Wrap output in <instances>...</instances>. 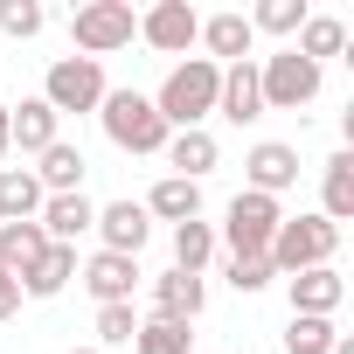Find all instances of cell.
<instances>
[{"label":"cell","instance_id":"cell-1","mask_svg":"<svg viewBox=\"0 0 354 354\" xmlns=\"http://www.w3.org/2000/svg\"><path fill=\"white\" fill-rule=\"evenodd\" d=\"M216 91H223V63L188 56L181 70H167V84H160L153 111L167 118V132H202V118L216 111Z\"/></svg>","mask_w":354,"mask_h":354},{"label":"cell","instance_id":"cell-2","mask_svg":"<svg viewBox=\"0 0 354 354\" xmlns=\"http://www.w3.org/2000/svg\"><path fill=\"white\" fill-rule=\"evenodd\" d=\"M97 118H104V139L118 153H167V139H174L167 118L153 111V97H139V91H104Z\"/></svg>","mask_w":354,"mask_h":354},{"label":"cell","instance_id":"cell-3","mask_svg":"<svg viewBox=\"0 0 354 354\" xmlns=\"http://www.w3.org/2000/svg\"><path fill=\"white\" fill-rule=\"evenodd\" d=\"M333 250H340V230L326 223V216H285L278 223V236H271V271H313V264H333Z\"/></svg>","mask_w":354,"mask_h":354},{"label":"cell","instance_id":"cell-4","mask_svg":"<svg viewBox=\"0 0 354 354\" xmlns=\"http://www.w3.org/2000/svg\"><path fill=\"white\" fill-rule=\"evenodd\" d=\"M257 91H264V111H299L319 97V63H306L299 49H278L257 63Z\"/></svg>","mask_w":354,"mask_h":354},{"label":"cell","instance_id":"cell-5","mask_svg":"<svg viewBox=\"0 0 354 354\" xmlns=\"http://www.w3.org/2000/svg\"><path fill=\"white\" fill-rule=\"evenodd\" d=\"M70 35H77V49L97 63V56H111V49H125V42L139 35V15L125 8V0H91V8L70 15Z\"/></svg>","mask_w":354,"mask_h":354},{"label":"cell","instance_id":"cell-6","mask_svg":"<svg viewBox=\"0 0 354 354\" xmlns=\"http://www.w3.org/2000/svg\"><path fill=\"white\" fill-rule=\"evenodd\" d=\"M42 104L63 118V111H97L104 104V70L91 63V56H63V63H49V77H42Z\"/></svg>","mask_w":354,"mask_h":354},{"label":"cell","instance_id":"cell-7","mask_svg":"<svg viewBox=\"0 0 354 354\" xmlns=\"http://www.w3.org/2000/svg\"><path fill=\"white\" fill-rule=\"evenodd\" d=\"M278 223H285V209L271 202V195H236L230 202V216H223V243L236 250V257H264L271 250V236H278Z\"/></svg>","mask_w":354,"mask_h":354},{"label":"cell","instance_id":"cell-8","mask_svg":"<svg viewBox=\"0 0 354 354\" xmlns=\"http://www.w3.org/2000/svg\"><path fill=\"white\" fill-rule=\"evenodd\" d=\"M195 35H202V15L188 8V0H153V8L139 15V42H153L160 56H181Z\"/></svg>","mask_w":354,"mask_h":354},{"label":"cell","instance_id":"cell-9","mask_svg":"<svg viewBox=\"0 0 354 354\" xmlns=\"http://www.w3.org/2000/svg\"><path fill=\"white\" fill-rule=\"evenodd\" d=\"M243 174H250V195H285L292 181H299V146H285V139H257L250 146V160H243Z\"/></svg>","mask_w":354,"mask_h":354},{"label":"cell","instance_id":"cell-10","mask_svg":"<svg viewBox=\"0 0 354 354\" xmlns=\"http://www.w3.org/2000/svg\"><path fill=\"white\" fill-rule=\"evenodd\" d=\"M347 299V278L333 264H313V271H292V313H313V319H333Z\"/></svg>","mask_w":354,"mask_h":354},{"label":"cell","instance_id":"cell-11","mask_svg":"<svg viewBox=\"0 0 354 354\" xmlns=\"http://www.w3.org/2000/svg\"><path fill=\"white\" fill-rule=\"evenodd\" d=\"M216 111H223L230 125H250V118H264L257 63H223V91H216Z\"/></svg>","mask_w":354,"mask_h":354},{"label":"cell","instance_id":"cell-12","mask_svg":"<svg viewBox=\"0 0 354 354\" xmlns=\"http://www.w3.org/2000/svg\"><path fill=\"white\" fill-rule=\"evenodd\" d=\"M63 118L42 104V97H21V104H8V146H21V153H49L63 132H56Z\"/></svg>","mask_w":354,"mask_h":354},{"label":"cell","instance_id":"cell-13","mask_svg":"<svg viewBox=\"0 0 354 354\" xmlns=\"http://www.w3.org/2000/svg\"><path fill=\"white\" fill-rule=\"evenodd\" d=\"M91 230L104 236V250H111V257H139V243H146L153 216H146L139 202H111V209H97V223H91Z\"/></svg>","mask_w":354,"mask_h":354},{"label":"cell","instance_id":"cell-14","mask_svg":"<svg viewBox=\"0 0 354 354\" xmlns=\"http://www.w3.org/2000/svg\"><path fill=\"white\" fill-rule=\"evenodd\" d=\"M84 285H91V299H97V306H132L139 264H132V257H111V250H97V257L84 264Z\"/></svg>","mask_w":354,"mask_h":354},{"label":"cell","instance_id":"cell-15","mask_svg":"<svg viewBox=\"0 0 354 354\" xmlns=\"http://www.w3.org/2000/svg\"><path fill=\"white\" fill-rule=\"evenodd\" d=\"M35 223H42V236H49V243H70V250H77V236L97 223V209H91V195H49Z\"/></svg>","mask_w":354,"mask_h":354},{"label":"cell","instance_id":"cell-16","mask_svg":"<svg viewBox=\"0 0 354 354\" xmlns=\"http://www.w3.org/2000/svg\"><path fill=\"white\" fill-rule=\"evenodd\" d=\"M202 299H209V285H202L195 271H167V278H153V313H160V319H181V326H188V319L202 313Z\"/></svg>","mask_w":354,"mask_h":354},{"label":"cell","instance_id":"cell-17","mask_svg":"<svg viewBox=\"0 0 354 354\" xmlns=\"http://www.w3.org/2000/svg\"><path fill=\"white\" fill-rule=\"evenodd\" d=\"M146 216H160V223H195L202 216V181H181V174H167V181H153V195L139 202Z\"/></svg>","mask_w":354,"mask_h":354},{"label":"cell","instance_id":"cell-18","mask_svg":"<svg viewBox=\"0 0 354 354\" xmlns=\"http://www.w3.org/2000/svg\"><path fill=\"white\" fill-rule=\"evenodd\" d=\"M42 250H49L42 223H0V271H8V278H28L42 264Z\"/></svg>","mask_w":354,"mask_h":354},{"label":"cell","instance_id":"cell-19","mask_svg":"<svg viewBox=\"0 0 354 354\" xmlns=\"http://www.w3.org/2000/svg\"><path fill=\"white\" fill-rule=\"evenodd\" d=\"M42 181H35V174L28 167H0V223H35L42 216Z\"/></svg>","mask_w":354,"mask_h":354},{"label":"cell","instance_id":"cell-20","mask_svg":"<svg viewBox=\"0 0 354 354\" xmlns=\"http://www.w3.org/2000/svg\"><path fill=\"white\" fill-rule=\"evenodd\" d=\"M195 42H209V63H216V56H230V63H250V42H257V28H250V15H209Z\"/></svg>","mask_w":354,"mask_h":354},{"label":"cell","instance_id":"cell-21","mask_svg":"<svg viewBox=\"0 0 354 354\" xmlns=\"http://www.w3.org/2000/svg\"><path fill=\"white\" fill-rule=\"evenodd\" d=\"M42 167H35V181H42V195H84V153L70 146V139H56L49 153H35Z\"/></svg>","mask_w":354,"mask_h":354},{"label":"cell","instance_id":"cell-22","mask_svg":"<svg viewBox=\"0 0 354 354\" xmlns=\"http://www.w3.org/2000/svg\"><path fill=\"white\" fill-rule=\"evenodd\" d=\"M319 202H326L319 216H326L333 230L354 216V153H333V160H326V174H319Z\"/></svg>","mask_w":354,"mask_h":354},{"label":"cell","instance_id":"cell-23","mask_svg":"<svg viewBox=\"0 0 354 354\" xmlns=\"http://www.w3.org/2000/svg\"><path fill=\"white\" fill-rule=\"evenodd\" d=\"M70 278H77V250H70V243H49V250H42V264L21 278V299H56Z\"/></svg>","mask_w":354,"mask_h":354},{"label":"cell","instance_id":"cell-24","mask_svg":"<svg viewBox=\"0 0 354 354\" xmlns=\"http://www.w3.org/2000/svg\"><path fill=\"white\" fill-rule=\"evenodd\" d=\"M216 160H223V153H216V139H209V132H174V139H167V167L181 174V181H202Z\"/></svg>","mask_w":354,"mask_h":354},{"label":"cell","instance_id":"cell-25","mask_svg":"<svg viewBox=\"0 0 354 354\" xmlns=\"http://www.w3.org/2000/svg\"><path fill=\"white\" fill-rule=\"evenodd\" d=\"M216 257V230L195 216V223H174V271H195L202 278V264Z\"/></svg>","mask_w":354,"mask_h":354},{"label":"cell","instance_id":"cell-26","mask_svg":"<svg viewBox=\"0 0 354 354\" xmlns=\"http://www.w3.org/2000/svg\"><path fill=\"white\" fill-rule=\"evenodd\" d=\"M306 63H319V56H340L347 49V28L333 21V15H306V28H299V42H292Z\"/></svg>","mask_w":354,"mask_h":354},{"label":"cell","instance_id":"cell-27","mask_svg":"<svg viewBox=\"0 0 354 354\" xmlns=\"http://www.w3.org/2000/svg\"><path fill=\"white\" fill-rule=\"evenodd\" d=\"M188 340H195V333H188L181 319H160V313H153V319H139V333H132V347H139V354H188Z\"/></svg>","mask_w":354,"mask_h":354},{"label":"cell","instance_id":"cell-28","mask_svg":"<svg viewBox=\"0 0 354 354\" xmlns=\"http://www.w3.org/2000/svg\"><path fill=\"white\" fill-rule=\"evenodd\" d=\"M340 333L333 319H313V313H292V333H285V354H326Z\"/></svg>","mask_w":354,"mask_h":354},{"label":"cell","instance_id":"cell-29","mask_svg":"<svg viewBox=\"0 0 354 354\" xmlns=\"http://www.w3.org/2000/svg\"><path fill=\"white\" fill-rule=\"evenodd\" d=\"M250 28H264V35H299V28H306V0H264V8L250 15Z\"/></svg>","mask_w":354,"mask_h":354},{"label":"cell","instance_id":"cell-30","mask_svg":"<svg viewBox=\"0 0 354 354\" xmlns=\"http://www.w3.org/2000/svg\"><path fill=\"white\" fill-rule=\"evenodd\" d=\"M278 271H271V257H230V285L236 292H264Z\"/></svg>","mask_w":354,"mask_h":354},{"label":"cell","instance_id":"cell-31","mask_svg":"<svg viewBox=\"0 0 354 354\" xmlns=\"http://www.w3.org/2000/svg\"><path fill=\"white\" fill-rule=\"evenodd\" d=\"M139 333V319H132V306H97V340H111V347H125Z\"/></svg>","mask_w":354,"mask_h":354},{"label":"cell","instance_id":"cell-32","mask_svg":"<svg viewBox=\"0 0 354 354\" xmlns=\"http://www.w3.org/2000/svg\"><path fill=\"white\" fill-rule=\"evenodd\" d=\"M0 28L8 35H42V8L35 0H0Z\"/></svg>","mask_w":354,"mask_h":354},{"label":"cell","instance_id":"cell-33","mask_svg":"<svg viewBox=\"0 0 354 354\" xmlns=\"http://www.w3.org/2000/svg\"><path fill=\"white\" fill-rule=\"evenodd\" d=\"M15 313H21V278L0 271V319H15Z\"/></svg>","mask_w":354,"mask_h":354},{"label":"cell","instance_id":"cell-34","mask_svg":"<svg viewBox=\"0 0 354 354\" xmlns=\"http://www.w3.org/2000/svg\"><path fill=\"white\" fill-rule=\"evenodd\" d=\"M0 160H8V104H0Z\"/></svg>","mask_w":354,"mask_h":354},{"label":"cell","instance_id":"cell-35","mask_svg":"<svg viewBox=\"0 0 354 354\" xmlns=\"http://www.w3.org/2000/svg\"><path fill=\"white\" fill-rule=\"evenodd\" d=\"M77 354H97V347H77Z\"/></svg>","mask_w":354,"mask_h":354}]
</instances>
